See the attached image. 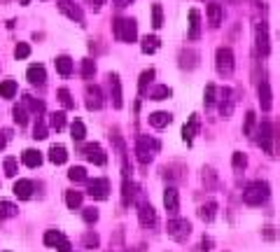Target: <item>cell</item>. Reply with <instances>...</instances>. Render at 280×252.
<instances>
[{"label":"cell","mask_w":280,"mask_h":252,"mask_svg":"<svg viewBox=\"0 0 280 252\" xmlns=\"http://www.w3.org/2000/svg\"><path fill=\"white\" fill-rule=\"evenodd\" d=\"M254 124H257V115H254L252 110L245 115V124H243V133L245 136H252V131H254Z\"/></svg>","instance_id":"cell-45"},{"label":"cell","mask_w":280,"mask_h":252,"mask_svg":"<svg viewBox=\"0 0 280 252\" xmlns=\"http://www.w3.org/2000/svg\"><path fill=\"white\" fill-rule=\"evenodd\" d=\"M21 161L28 168H38V166L42 164V154H40L38 149H26V152L21 154Z\"/></svg>","instance_id":"cell-25"},{"label":"cell","mask_w":280,"mask_h":252,"mask_svg":"<svg viewBox=\"0 0 280 252\" xmlns=\"http://www.w3.org/2000/svg\"><path fill=\"white\" fill-rule=\"evenodd\" d=\"M49 126L52 129H56V131H61V129L66 126V112H52L49 115Z\"/></svg>","instance_id":"cell-40"},{"label":"cell","mask_w":280,"mask_h":252,"mask_svg":"<svg viewBox=\"0 0 280 252\" xmlns=\"http://www.w3.org/2000/svg\"><path fill=\"white\" fill-rule=\"evenodd\" d=\"M138 219H140V224L143 226H152L157 222V210L152 208V203L143 201L138 206Z\"/></svg>","instance_id":"cell-14"},{"label":"cell","mask_w":280,"mask_h":252,"mask_svg":"<svg viewBox=\"0 0 280 252\" xmlns=\"http://www.w3.org/2000/svg\"><path fill=\"white\" fill-rule=\"evenodd\" d=\"M262 236L266 238V241H275V238H278V231H275V226L266 224V226L262 229Z\"/></svg>","instance_id":"cell-53"},{"label":"cell","mask_w":280,"mask_h":252,"mask_svg":"<svg viewBox=\"0 0 280 252\" xmlns=\"http://www.w3.org/2000/svg\"><path fill=\"white\" fill-rule=\"evenodd\" d=\"M96 75V61L93 59H84L82 61V77L84 80H91Z\"/></svg>","instance_id":"cell-42"},{"label":"cell","mask_w":280,"mask_h":252,"mask_svg":"<svg viewBox=\"0 0 280 252\" xmlns=\"http://www.w3.org/2000/svg\"><path fill=\"white\" fill-rule=\"evenodd\" d=\"M84 96H87V108L89 110H100L103 108V91H100L98 84H87L84 89Z\"/></svg>","instance_id":"cell-10"},{"label":"cell","mask_w":280,"mask_h":252,"mask_svg":"<svg viewBox=\"0 0 280 252\" xmlns=\"http://www.w3.org/2000/svg\"><path fill=\"white\" fill-rule=\"evenodd\" d=\"M14 56H17V59H28V56H31V47H28L26 42H19L17 47H14Z\"/></svg>","instance_id":"cell-51"},{"label":"cell","mask_w":280,"mask_h":252,"mask_svg":"<svg viewBox=\"0 0 280 252\" xmlns=\"http://www.w3.org/2000/svg\"><path fill=\"white\" fill-rule=\"evenodd\" d=\"M159 47H161V40L157 38V35H145L143 44H140V52H143V54H154Z\"/></svg>","instance_id":"cell-28"},{"label":"cell","mask_w":280,"mask_h":252,"mask_svg":"<svg viewBox=\"0 0 280 252\" xmlns=\"http://www.w3.org/2000/svg\"><path fill=\"white\" fill-rule=\"evenodd\" d=\"M56 5H59V10L63 12L68 19H72V21L80 23V26H87V23H84V12H82V7L75 5L72 0H59Z\"/></svg>","instance_id":"cell-7"},{"label":"cell","mask_w":280,"mask_h":252,"mask_svg":"<svg viewBox=\"0 0 280 252\" xmlns=\"http://www.w3.org/2000/svg\"><path fill=\"white\" fill-rule=\"evenodd\" d=\"M66 206L68 208H80L82 206V192H75V189H70V192H66Z\"/></svg>","instance_id":"cell-36"},{"label":"cell","mask_w":280,"mask_h":252,"mask_svg":"<svg viewBox=\"0 0 280 252\" xmlns=\"http://www.w3.org/2000/svg\"><path fill=\"white\" fill-rule=\"evenodd\" d=\"M59 252H70V243H68V241H63V243H61V245H59Z\"/></svg>","instance_id":"cell-58"},{"label":"cell","mask_w":280,"mask_h":252,"mask_svg":"<svg viewBox=\"0 0 280 252\" xmlns=\"http://www.w3.org/2000/svg\"><path fill=\"white\" fill-rule=\"evenodd\" d=\"M21 5H28V0H21Z\"/></svg>","instance_id":"cell-59"},{"label":"cell","mask_w":280,"mask_h":252,"mask_svg":"<svg viewBox=\"0 0 280 252\" xmlns=\"http://www.w3.org/2000/svg\"><path fill=\"white\" fill-rule=\"evenodd\" d=\"M234 105H236V98H234V91L229 87L222 89V98H220V112L224 119H229L231 112H234Z\"/></svg>","instance_id":"cell-15"},{"label":"cell","mask_w":280,"mask_h":252,"mask_svg":"<svg viewBox=\"0 0 280 252\" xmlns=\"http://www.w3.org/2000/svg\"><path fill=\"white\" fill-rule=\"evenodd\" d=\"M222 17H224V10H222L220 3H210L208 5V19H210V26L217 28L222 23Z\"/></svg>","instance_id":"cell-24"},{"label":"cell","mask_w":280,"mask_h":252,"mask_svg":"<svg viewBox=\"0 0 280 252\" xmlns=\"http://www.w3.org/2000/svg\"><path fill=\"white\" fill-rule=\"evenodd\" d=\"M17 173H19L17 159H14V157H7V159H5V175H7V178H14Z\"/></svg>","instance_id":"cell-48"},{"label":"cell","mask_w":280,"mask_h":252,"mask_svg":"<svg viewBox=\"0 0 280 252\" xmlns=\"http://www.w3.org/2000/svg\"><path fill=\"white\" fill-rule=\"evenodd\" d=\"M14 194H17V198H21V201H28V198L33 196V182L31 180L14 182Z\"/></svg>","instance_id":"cell-21"},{"label":"cell","mask_w":280,"mask_h":252,"mask_svg":"<svg viewBox=\"0 0 280 252\" xmlns=\"http://www.w3.org/2000/svg\"><path fill=\"white\" fill-rule=\"evenodd\" d=\"M198 35H201V14H198L196 7H192L189 10V33H187V38L198 40Z\"/></svg>","instance_id":"cell-18"},{"label":"cell","mask_w":280,"mask_h":252,"mask_svg":"<svg viewBox=\"0 0 280 252\" xmlns=\"http://www.w3.org/2000/svg\"><path fill=\"white\" fill-rule=\"evenodd\" d=\"M82 219L87 222V224H93V222L98 219V210L96 208H84L82 210Z\"/></svg>","instance_id":"cell-52"},{"label":"cell","mask_w":280,"mask_h":252,"mask_svg":"<svg viewBox=\"0 0 280 252\" xmlns=\"http://www.w3.org/2000/svg\"><path fill=\"white\" fill-rule=\"evenodd\" d=\"M257 93H259V105H262V110L266 112V110H271V87L266 80H262V82L257 84Z\"/></svg>","instance_id":"cell-20"},{"label":"cell","mask_w":280,"mask_h":252,"mask_svg":"<svg viewBox=\"0 0 280 252\" xmlns=\"http://www.w3.org/2000/svg\"><path fill=\"white\" fill-rule=\"evenodd\" d=\"M7 138H10V131H3V133H0V152L5 149V145H7Z\"/></svg>","instance_id":"cell-56"},{"label":"cell","mask_w":280,"mask_h":252,"mask_svg":"<svg viewBox=\"0 0 280 252\" xmlns=\"http://www.w3.org/2000/svg\"><path fill=\"white\" fill-rule=\"evenodd\" d=\"M154 80V70L149 68V70H143L140 72V80H138V93H145L147 91V84Z\"/></svg>","instance_id":"cell-34"},{"label":"cell","mask_w":280,"mask_h":252,"mask_svg":"<svg viewBox=\"0 0 280 252\" xmlns=\"http://www.w3.org/2000/svg\"><path fill=\"white\" fill-rule=\"evenodd\" d=\"M198 129H201L198 115H192V117H189V121L182 126V140H185L187 145H192V140H194V136L198 133Z\"/></svg>","instance_id":"cell-16"},{"label":"cell","mask_w":280,"mask_h":252,"mask_svg":"<svg viewBox=\"0 0 280 252\" xmlns=\"http://www.w3.org/2000/svg\"><path fill=\"white\" fill-rule=\"evenodd\" d=\"M82 243H84V247H89V250H96V247L100 245V238H98V234L87 231V234H84V238H82Z\"/></svg>","instance_id":"cell-44"},{"label":"cell","mask_w":280,"mask_h":252,"mask_svg":"<svg viewBox=\"0 0 280 252\" xmlns=\"http://www.w3.org/2000/svg\"><path fill=\"white\" fill-rule=\"evenodd\" d=\"M170 119H173V117H170L168 112H152V115H149V124H152L154 129H166V126L170 124Z\"/></svg>","instance_id":"cell-31"},{"label":"cell","mask_w":280,"mask_h":252,"mask_svg":"<svg viewBox=\"0 0 280 252\" xmlns=\"http://www.w3.org/2000/svg\"><path fill=\"white\" fill-rule=\"evenodd\" d=\"M108 82H110V98H112V105H115L117 110L121 108V80H119V75L117 72H110L108 75Z\"/></svg>","instance_id":"cell-13"},{"label":"cell","mask_w":280,"mask_h":252,"mask_svg":"<svg viewBox=\"0 0 280 252\" xmlns=\"http://www.w3.org/2000/svg\"><path fill=\"white\" fill-rule=\"evenodd\" d=\"M12 115H14V121H17L19 126H23V124L28 121V117H26V108H23V105H14Z\"/></svg>","instance_id":"cell-49"},{"label":"cell","mask_w":280,"mask_h":252,"mask_svg":"<svg viewBox=\"0 0 280 252\" xmlns=\"http://www.w3.org/2000/svg\"><path fill=\"white\" fill-rule=\"evenodd\" d=\"M166 231H168V236L173 238V241L185 243L187 238H189V234H192V224H189V219L173 217V219H168V226H166Z\"/></svg>","instance_id":"cell-4"},{"label":"cell","mask_w":280,"mask_h":252,"mask_svg":"<svg viewBox=\"0 0 280 252\" xmlns=\"http://www.w3.org/2000/svg\"><path fill=\"white\" fill-rule=\"evenodd\" d=\"M170 96H173V91H170L168 84H157V87L149 89V98L152 100H168Z\"/></svg>","instance_id":"cell-27"},{"label":"cell","mask_w":280,"mask_h":252,"mask_svg":"<svg viewBox=\"0 0 280 252\" xmlns=\"http://www.w3.org/2000/svg\"><path fill=\"white\" fill-rule=\"evenodd\" d=\"M152 26H154V28H161V26H164V12H161V5H159V3H154V5H152Z\"/></svg>","instance_id":"cell-43"},{"label":"cell","mask_w":280,"mask_h":252,"mask_svg":"<svg viewBox=\"0 0 280 252\" xmlns=\"http://www.w3.org/2000/svg\"><path fill=\"white\" fill-rule=\"evenodd\" d=\"M131 3H133V0H115V5H117V7H129Z\"/></svg>","instance_id":"cell-57"},{"label":"cell","mask_w":280,"mask_h":252,"mask_svg":"<svg viewBox=\"0 0 280 252\" xmlns=\"http://www.w3.org/2000/svg\"><path fill=\"white\" fill-rule=\"evenodd\" d=\"M70 136H72V140H84V136H87V129H84V124L80 119H75L72 121V126H70Z\"/></svg>","instance_id":"cell-37"},{"label":"cell","mask_w":280,"mask_h":252,"mask_svg":"<svg viewBox=\"0 0 280 252\" xmlns=\"http://www.w3.org/2000/svg\"><path fill=\"white\" fill-rule=\"evenodd\" d=\"M266 198H269V182L264 180H252L243 192V203L247 206H262Z\"/></svg>","instance_id":"cell-1"},{"label":"cell","mask_w":280,"mask_h":252,"mask_svg":"<svg viewBox=\"0 0 280 252\" xmlns=\"http://www.w3.org/2000/svg\"><path fill=\"white\" fill-rule=\"evenodd\" d=\"M49 161L52 164H56V166L66 164L68 161V149L63 147V145H52L49 147Z\"/></svg>","instance_id":"cell-23"},{"label":"cell","mask_w":280,"mask_h":252,"mask_svg":"<svg viewBox=\"0 0 280 252\" xmlns=\"http://www.w3.org/2000/svg\"><path fill=\"white\" fill-rule=\"evenodd\" d=\"M231 166H234L236 170H243L247 166V157L243 152H234L231 154Z\"/></svg>","instance_id":"cell-46"},{"label":"cell","mask_w":280,"mask_h":252,"mask_svg":"<svg viewBox=\"0 0 280 252\" xmlns=\"http://www.w3.org/2000/svg\"><path fill=\"white\" fill-rule=\"evenodd\" d=\"M26 77H28V82H31V84L42 87L44 80H47V70H44V66H40V63H33V66H28Z\"/></svg>","instance_id":"cell-17"},{"label":"cell","mask_w":280,"mask_h":252,"mask_svg":"<svg viewBox=\"0 0 280 252\" xmlns=\"http://www.w3.org/2000/svg\"><path fill=\"white\" fill-rule=\"evenodd\" d=\"M254 49H257L259 56H269L271 47H269V23L259 19L254 23Z\"/></svg>","instance_id":"cell-5"},{"label":"cell","mask_w":280,"mask_h":252,"mask_svg":"<svg viewBox=\"0 0 280 252\" xmlns=\"http://www.w3.org/2000/svg\"><path fill=\"white\" fill-rule=\"evenodd\" d=\"M103 3H105V0H87V5H89V7H91V10H93V12H98V10H100V7H103Z\"/></svg>","instance_id":"cell-55"},{"label":"cell","mask_w":280,"mask_h":252,"mask_svg":"<svg viewBox=\"0 0 280 252\" xmlns=\"http://www.w3.org/2000/svg\"><path fill=\"white\" fill-rule=\"evenodd\" d=\"M198 66V52L192 49V47H187V49L180 52V68H187V70H192V68Z\"/></svg>","instance_id":"cell-19"},{"label":"cell","mask_w":280,"mask_h":252,"mask_svg":"<svg viewBox=\"0 0 280 252\" xmlns=\"http://www.w3.org/2000/svg\"><path fill=\"white\" fill-rule=\"evenodd\" d=\"M203 185L210 187V189H213V187L217 185V175H215V170H213V168H203Z\"/></svg>","instance_id":"cell-50"},{"label":"cell","mask_w":280,"mask_h":252,"mask_svg":"<svg viewBox=\"0 0 280 252\" xmlns=\"http://www.w3.org/2000/svg\"><path fill=\"white\" fill-rule=\"evenodd\" d=\"M19 208L14 206L12 201H0V219H7V217H17Z\"/></svg>","instance_id":"cell-32"},{"label":"cell","mask_w":280,"mask_h":252,"mask_svg":"<svg viewBox=\"0 0 280 252\" xmlns=\"http://www.w3.org/2000/svg\"><path fill=\"white\" fill-rule=\"evenodd\" d=\"M42 241H44V245H47V247H59L66 238H63V234H61L59 229H49L47 234L42 236Z\"/></svg>","instance_id":"cell-29"},{"label":"cell","mask_w":280,"mask_h":252,"mask_svg":"<svg viewBox=\"0 0 280 252\" xmlns=\"http://www.w3.org/2000/svg\"><path fill=\"white\" fill-rule=\"evenodd\" d=\"M68 180L70 182H84L87 180V170H84L82 166H72V168L68 170Z\"/></svg>","instance_id":"cell-38"},{"label":"cell","mask_w":280,"mask_h":252,"mask_svg":"<svg viewBox=\"0 0 280 252\" xmlns=\"http://www.w3.org/2000/svg\"><path fill=\"white\" fill-rule=\"evenodd\" d=\"M33 138L35 140H44V138H47V124H44L42 117H38V121H35V126H33Z\"/></svg>","instance_id":"cell-41"},{"label":"cell","mask_w":280,"mask_h":252,"mask_svg":"<svg viewBox=\"0 0 280 252\" xmlns=\"http://www.w3.org/2000/svg\"><path fill=\"white\" fill-rule=\"evenodd\" d=\"M273 129H271L269 121H262V126H259V145H262V149L266 154H273Z\"/></svg>","instance_id":"cell-11"},{"label":"cell","mask_w":280,"mask_h":252,"mask_svg":"<svg viewBox=\"0 0 280 252\" xmlns=\"http://www.w3.org/2000/svg\"><path fill=\"white\" fill-rule=\"evenodd\" d=\"M215 68L220 75H231L234 72V52L229 47H220L215 52Z\"/></svg>","instance_id":"cell-6"},{"label":"cell","mask_w":280,"mask_h":252,"mask_svg":"<svg viewBox=\"0 0 280 252\" xmlns=\"http://www.w3.org/2000/svg\"><path fill=\"white\" fill-rule=\"evenodd\" d=\"M210 250H213V238L203 236V238H201V243H198V252H210Z\"/></svg>","instance_id":"cell-54"},{"label":"cell","mask_w":280,"mask_h":252,"mask_svg":"<svg viewBox=\"0 0 280 252\" xmlns=\"http://www.w3.org/2000/svg\"><path fill=\"white\" fill-rule=\"evenodd\" d=\"M215 215H217V203L215 201H208V203H203V206L198 208V217L203 219V222H213Z\"/></svg>","instance_id":"cell-30"},{"label":"cell","mask_w":280,"mask_h":252,"mask_svg":"<svg viewBox=\"0 0 280 252\" xmlns=\"http://www.w3.org/2000/svg\"><path fill=\"white\" fill-rule=\"evenodd\" d=\"M14 93H17V82L14 80H3L0 82V96L3 98H14Z\"/></svg>","instance_id":"cell-33"},{"label":"cell","mask_w":280,"mask_h":252,"mask_svg":"<svg viewBox=\"0 0 280 252\" xmlns=\"http://www.w3.org/2000/svg\"><path fill=\"white\" fill-rule=\"evenodd\" d=\"M54 66H56V70H59L61 75L68 77L72 72V68H75V63H72V59L68 54H61V56H56L54 59Z\"/></svg>","instance_id":"cell-22"},{"label":"cell","mask_w":280,"mask_h":252,"mask_svg":"<svg viewBox=\"0 0 280 252\" xmlns=\"http://www.w3.org/2000/svg\"><path fill=\"white\" fill-rule=\"evenodd\" d=\"M87 194L91 198H96V201H105V198H108V194H110V182L105 180V178H96V180L89 182Z\"/></svg>","instance_id":"cell-9"},{"label":"cell","mask_w":280,"mask_h":252,"mask_svg":"<svg viewBox=\"0 0 280 252\" xmlns=\"http://www.w3.org/2000/svg\"><path fill=\"white\" fill-rule=\"evenodd\" d=\"M203 103H206V108H210V105L217 103V87H215V84H208V87H206V91H203Z\"/></svg>","instance_id":"cell-39"},{"label":"cell","mask_w":280,"mask_h":252,"mask_svg":"<svg viewBox=\"0 0 280 252\" xmlns=\"http://www.w3.org/2000/svg\"><path fill=\"white\" fill-rule=\"evenodd\" d=\"M133 198H136V185H133L129 178H124V185H121V203H124V206H131Z\"/></svg>","instance_id":"cell-26"},{"label":"cell","mask_w":280,"mask_h":252,"mask_svg":"<svg viewBox=\"0 0 280 252\" xmlns=\"http://www.w3.org/2000/svg\"><path fill=\"white\" fill-rule=\"evenodd\" d=\"M56 96H59V100H61V105L66 110H72L75 108V100H72V96H70V91H68L66 87H61L59 91H56Z\"/></svg>","instance_id":"cell-35"},{"label":"cell","mask_w":280,"mask_h":252,"mask_svg":"<svg viewBox=\"0 0 280 252\" xmlns=\"http://www.w3.org/2000/svg\"><path fill=\"white\" fill-rule=\"evenodd\" d=\"M23 105H26L28 110H33V112H42V110H44V103H42V100H35L33 96H28V93L23 96Z\"/></svg>","instance_id":"cell-47"},{"label":"cell","mask_w":280,"mask_h":252,"mask_svg":"<svg viewBox=\"0 0 280 252\" xmlns=\"http://www.w3.org/2000/svg\"><path fill=\"white\" fill-rule=\"evenodd\" d=\"M112 33L119 42H136L138 38V23L136 19H115L112 21Z\"/></svg>","instance_id":"cell-2"},{"label":"cell","mask_w":280,"mask_h":252,"mask_svg":"<svg viewBox=\"0 0 280 252\" xmlns=\"http://www.w3.org/2000/svg\"><path fill=\"white\" fill-rule=\"evenodd\" d=\"M159 149V140H152L147 136H138L136 140V154L140 164H149L154 159V152Z\"/></svg>","instance_id":"cell-3"},{"label":"cell","mask_w":280,"mask_h":252,"mask_svg":"<svg viewBox=\"0 0 280 252\" xmlns=\"http://www.w3.org/2000/svg\"><path fill=\"white\" fill-rule=\"evenodd\" d=\"M82 154L87 157V161H91V164H96V166H105V164H108V154H105V149L100 147L98 143L84 145Z\"/></svg>","instance_id":"cell-8"},{"label":"cell","mask_w":280,"mask_h":252,"mask_svg":"<svg viewBox=\"0 0 280 252\" xmlns=\"http://www.w3.org/2000/svg\"><path fill=\"white\" fill-rule=\"evenodd\" d=\"M164 208L168 210L170 215H177V210H180V194H177L175 187H166V192H164Z\"/></svg>","instance_id":"cell-12"}]
</instances>
